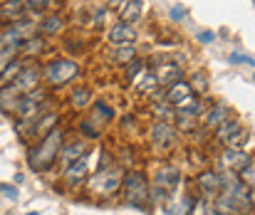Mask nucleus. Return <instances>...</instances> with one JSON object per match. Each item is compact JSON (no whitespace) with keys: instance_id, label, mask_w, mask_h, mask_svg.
Listing matches in <instances>:
<instances>
[{"instance_id":"obj_33","label":"nucleus","mask_w":255,"mask_h":215,"mask_svg":"<svg viewBox=\"0 0 255 215\" xmlns=\"http://www.w3.org/2000/svg\"><path fill=\"white\" fill-rule=\"evenodd\" d=\"M188 84H191V89H196V94H203V92L208 89V82H206L203 74H193V79H191Z\"/></svg>"},{"instance_id":"obj_16","label":"nucleus","mask_w":255,"mask_h":215,"mask_svg":"<svg viewBox=\"0 0 255 215\" xmlns=\"http://www.w3.org/2000/svg\"><path fill=\"white\" fill-rule=\"evenodd\" d=\"M87 173H89V158L82 156V158H77V161H72V163H67V166H65L62 178H65V183L77 186V183H82V181L89 178Z\"/></svg>"},{"instance_id":"obj_34","label":"nucleus","mask_w":255,"mask_h":215,"mask_svg":"<svg viewBox=\"0 0 255 215\" xmlns=\"http://www.w3.org/2000/svg\"><path fill=\"white\" fill-rule=\"evenodd\" d=\"M231 62H233V65H248V67H255V60L248 57V55H243V52H233V55H231Z\"/></svg>"},{"instance_id":"obj_19","label":"nucleus","mask_w":255,"mask_h":215,"mask_svg":"<svg viewBox=\"0 0 255 215\" xmlns=\"http://www.w3.org/2000/svg\"><path fill=\"white\" fill-rule=\"evenodd\" d=\"M107 57L114 62V65H129V62H134L136 60V45L131 42V45H114L109 52H107Z\"/></svg>"},{"instance_id":"obj_40","label":"nucleus","mask_w":255,"mask_h":215,"mask_svg":"<svg viewBox=\"0 0 255 215\" xmlns=\"http://www.w3.org/2000/svg\"><path fill=\"white\" fill-rule=\"evenodd\" d=\"M251 206L255 208V188H251Z\"/></svg>"},{"instance_id":"obj_10","label":"nucleus","mask_w":255,"mask_h":215,"mask_svg":"<svg viewBox=\"0 0 255 215\" xmlns=\"http://www.w3.org/2000/svg\"><path fill=\"white\" fill-rule=\"evenodd\" d=\"M22 20H27L25 0H2L0 2V22L2 25H17Z\"/></svg>"},{"instance_id":"obj_4","label":"nucleus","mask_w":255,"mask_h":215,"mask_svg":"<svg viewBox=\"0 0 255 215\" xmlns=\"http://www.w3.org/2000/svg\"><path fill=\"white\" fill-rule=\"evenodd\" d=\"M181 183V171L171 163H164L154 171V186H151V201L154 203H164L171 193H176Z\"/></svg>"},{"instance_id":"obj_3","label":"nucleus","mask_w":255,"mask_h":215,"mask_svg":"<svg viewBox=\"0 0 255 215\" xmlns=\"http://www.w3.org/2000/svg\"><path fill=\"white\" fill-rule=\"evenodd\" d=\"M122 196L124 203L131 208H144L151 201V186L146 181V176L141 171H131L124 176V186H122Z\"/></svg>"},{"instance_id":"obj_12","label":"nucleus","mask_w":255,"mask_h":215,"mask_svg":"<svg viewBox=\"0 0 255 215\" xmlns=\"http://www.w3.org/2000/svg\"><path fill=\"white\" fill-rule=\"evenodd\" d=\"M40 79H42V67H37V65H25V67L20 70V74H17L10 84H15L22 94H27V92L37 89Z\"/></svg>"},{"instance_id":"obj_20","label":"nucleus","mask_w":255,"mask_h":215,"mask_svg":"<svg viewBox=\"0 0 255 215\" xmlns=\"http://www.w3.org/2000/svg\"><path fill=\"white\" fill-rule=\"evenodd\" d=\"M228 119H231V111H228L226 104H216L213 109H208V111L203 114V121H206L208 129H218V126L226 124Z\"/></svg>"},{"instance_id":"obj_11","label":"nucleus","mask_w":255,"mask_h":215,"mask_svg":"<svg viewBox=\"0 0 255 215\" xmlns=\"http://www.w3.org/2000/svg\"><path fill=\"white\" fill-rule=\"evenodd\" d=\"M193 99V89H191V84L186 82V79H181V82H176V84H171L164 89V102L169 104V107H186L188 102Z\"/></svg>"},{"instance_id":"obj_8","label":"nucleus","mask_w":255,"mask_h":215,"mask_svg":"<svg viewBox=\"0 0 255 215\" xmlns=\"http://www.w3.org/2000/svg\"><path fill=\"white\" fill-rule=\"evenodd\" d=\"M216 139L223 143L226 148H241V143L246 141V131H243L241 121L228 119L226 124H221V126L216 129Z\"/></svg>"},{"instance_id":"obj_42","label":"nucleus","mask_w":255,"mask_h":215,"mask_svg":"<svg viewBox=\"0 0 255 215\" xmlns=\"http://www.w3.org/2000/svg\"><path fill=\"white\" fill-rule=\"evenodd\" d=\"M253 5H255V0H253Z\"/></svg>"},{"instance_id":"obj_28","label":"nucleus","mask_w":255,"mask_h":215,"mask_svg":"<svg viewBox=\"0 0 255 215\" xmlns=\"http://www.w3.org/2000/svg\"><path fill=\"white\" fill-rule=\"evenodd\" d=\"M20 55V47H7V50H0V77H2V72L7 70L12 62H17L15 57Z\"/></svg>"},{"instance_id":"obj_23","label":"nucleus","mask_w":255,"mask_h":215,"mask_svg":"<svg viewBox=\"0 0 255 215\" xmlns=\"http://www.w3.org/2000/svg\"><path fill=\"white\" fill-rule=\"evenodd\" d=\"M89 102H92V89H89V87H77V89H72V94H70V107H72V109L82 111Z\"/></svg>"},{"instance_id":"obj_36","label":"nucleus","mask_w":255,"mask_h":215,"mask_svg":"<svg viewBox=\"0 0 255 215\" xmlns=\"http://www.w3.org/2000/svg\"><path fill=\"white\" fill-rule=\"evenodd\" d=\"M0 193L5 196V198H10V201H17V186H10V183H0Z\"/></svg>"},{"instance_id":"obj_7","label":"nucleus","mask_w":255,"mask_h":215,"mask_svg":"<svg viewBox=\"0 0 255 215\" xmlns=\"http://www.w3.org/2000/svg\"><path fill=\"white\" fill-rule=\"evenodd\" d=\"M151 143H154L156 151L169 153L171 148L178 143V129H173L169 121H159V124H154V129H151Z\"/></svg>"},{"instance_id":"obj_25","label":"nucleus","mask_w":255,"mask_h":215,"mask_svg":"<svg viewBox=\"0 0 255 215\" xmlns=\"http://www.w3.org/2000/svg\"><path fill=\"white\" fill-rule=\"evenodd\" d=\"M191 215H218V211H216V203L213 201H208V198H198L193 206H191Z\"/></svg>"},{"instance_id":"obj_31","label":"nucleus","mask_w":255,"mask_h":215,"mask_svg":"<svg viewBox=\"0 0 255 215\" xmlns=\"http://www.w3.org/2000/svg\"><path fill=\"white\" fill-rule=\"evenodd\" d=\"M80 131L85 134L87 139H97V136H99V126H97L92 119H82V121H80Z\"/></svg>"},{"instance_id":"obj_27","label":"nucleus","mask_w":255,"mask_h":215,"mask_svg":"<svg viewBox=\"0 0 255 215\" xmlns=\"http://www.w3.org/2000/svg\"><path fill=\"white\" fill-rule=\"evenodd\" d=\"M97 116H99L102 124H107V121L114 119V109H112L109 104H104V102H97L94 109H92V116H89V119H97Z\"/></svg>"},{"instance_id":"obj_35","label":"nucleus","mask_w":255,"mask_h":215,"mask_svg":"<svg viewBox=\"0 0 255 215\" xmlns=\"http://www.w3.org/2000/svg\"><path fill=\"white\" fill-rule=\"evenodd\" d=\"M196 40H198L201 45H211V42H216V32H211V30H198V32H196Z\"/></svg>"},{"instance_id":"obj_21","label":"nucleus","mask_w":255,"mask_h":215,"mask_svg":"<svg viewBox=\"0 0 255 215\" xmlns=\"http://www.w3.org/2000/svg\"><path fill=\"white\" fill-rule=\"evenodd\" d=\"M144 12V0H127V5L119 10V22H127V25H134Z\"/></svg>"},{"instance_id":"obj_30","label":"nucleus","mask_w":255,"mask_h":215,"mask_svg":"<svg viewBox=\"0 0 255 215\" xmlns=\"http://www.w3.org/2000/svg\"><path fill=\"white\" fill-rule=\"evenodd\" d=\"M238 178H241L248 188H255V161H251V163H248V166L238 173Z\"/></svg>"},{"instance_id":"obj_2","label":"nucleus","mask_w":255,"mask_h":215,"mask_svg":"<svg viewBox=\"0 0 255 215\" xmlns=\"http://www.w3.org/2000/svg\"><path fill=\"white\" fill-rule=\"evenodd\" d=\"M124 168L122 166H104V168H99L97 173H92L89 178H87V191H89V196L92 198H112V196H117L119 191H122V186H124Z\"/></svg>"},{"instance_id":"obj_24","label":"nucleus","mask_w":255,"mask_h":215,"mask_svg":"<svg viewBox=\"0 0 255 215\" xmlns=\"http://www.w3.org/2000/svg\"><path fill=\"white\" fill-rule=\"evenodd\" d=\"M45 50V42H42V37H30V40H25L22 45H20V55L22 57H35V55H40Z\"/></svg>"},{"instance_id":"obj_22","label":"nucleus","mask_w":255,"mask_h":215,"mask_svg":"<svg viewBox=\"0 0 255 215\" xmlns=\"http://www.w3.org/2000/svg\"><path fill=\"white\" fill-rule=\"evenodd\" d=\"M82 156H87V146L82 141H70L62 146V151H60V161L67 166V163H72V161H77V158H82Z\"/></svg>"},{"instance_id":"obj_6","label":"nucleus","mask_w":255,"mask_h":215,"mask_svg":"<svg viewBox=\"0 0 255 215\" xmlns=\"http://www.w3.org/2000/svg\"><path fill=\"white\" fill-rule=\"evenodd\" d=\"M221 176H223V186H221V196L218 198H226L228 203H233L241 211L248 208L251 206V191H248V186L236 173H231V171H223Z\"/></svg>"},{"instance_id":"obj_41","label":"nucleus","mask_w":255,"mask_h":215,"mask_svg":"<svg viewBox=\"0 0 255 215\" xmlns=\"http://www.w3.org/2000/svg\"><path fill=\"white\" fill-rule=\"evenodd\" d=\"M27 215H37V213H27Z\"/></svg>"},{"instance_id":"obj_15","label":"nucleus","mask_w":255,"mask_h":215,"mask_svg":"<svg viewBox=\"0 0 255 215\" xmlns=\"http://www.w3.org/2000/svg\"><path fill=\"white\" fill-rule=\"evenodd\" d=\"M198 116H203V107H201L198 99H191L186 107H178V109H176V121H178V126L186 129V131L193 129V124H196Z\"/></svg>"},{"instance_id":"obj_13","label":"nucleus","mask_w":255,"mask_h":215,"mask_svg":"<svg viewBox=\"0 0 255 215\" xmlns=\"http://www.w3.org/2000/svg\"><path fill=\"white\" fill-rule=\"evenodd\" d=\"M196 186H198V191L203 193V198L213 201V198H218V196H221L223 176H221V173H216V171H203V173L198 176Z\"/></svg>"},{"instance_id":"obj_18","label":"nucleus","mask_w":255,"mask_h":215,"mask_svg":"<svg viewBox=\"0 0 255 215\" xmlns=\"http://www.w3.org/2000/svg\"><path fill=\"white\" fill-rule=\"evenodd\" d=\"M136 37H139L136 27L134 25H127V22H117L109 30V35H107V40H109L112 47L114 45H131V42H136Z\"/></svg>"},{"instance_id":"obj_1","label":"nucleus","mask_w":255,"mask_h":215,"mask_svg":"<svg viewBox=\"0 0 255 215\" xmlns=\"http://www.w3.org/2000/svg\"><path fill=\"white\" fill-rule=\"evenodd\" d=\"M62 146H65V134H62L60 126L52 129L50 134H45L40 141L30 148V153H27V166H30V171H35V173L50 171V168L55 166V161L60 158Z\"/></svg>"},{"instance_id":"obj_5","label":"nucleus","mask_w":255,"mask_h":215,"mask_svg":"<svg viewBox=\"0 0 255 215\" xmlns=\"http://www.w3.org/2000/svg\"><path fill=\"white\" fill-rule=\"evenodd\" d=\"M77 77H80V65L72 60H52L42 67V79L52 89H60V87L75 82Z\"/></svg>"},{"instance_id":"obj_17","label":"nucleus","mask_w":255,"mask_h":215,"mask_svg":"<svg viewBox=\"0 0 255 215\" xmlns=\"http://www.w3.org/2000/svg\"><path fill=\"white\" fill-rule=\"evenodd\" d=\"M154 77H156V82H159V87L161 89H166L171 84H176V82H181V77H183V70L176 65V62H161L159 67H154L151 72Z\"/></svg>"},{"instance_id":"obj_14","label":"nucleus","mask_w":255,"mask_h":215,"mask_svg":"<svg viewBox=\"0 0 255 215\" xmlns=\"http://www.w3.org/2000/svg\"><path fill=\"white\" fill-rule=\"evenodd\" d=\"M248 163H251V156L243 148H226L223 156H221L223 171H231V173H241Z\"/></svg>"},{"instance_id":"obj_39","label":"nucleus","mask_w":255,"mask_h":215,"mask_svg":"<svg viewBox=\"0 0 255 215\" xmlns=\"http://www.w3.org/2000/svg\"><path fill=\"white\" fill-rule=\"evenodd\" d=\"M25 5H27V10L35 7V2H25ZM42 7H45V0H37V12H40V15H42Z\"/></svg>"},{"instance_id":"obj_29","label":"nucleus","mask_w":255,"mask_h":215,"mask_svg":"<svg viewBox=\"0 0 255 215\" xmlns=\"http://www.w3.org/2000/svg\"><path fill=\"white\" fill-rule=\"evenodd\" d=\"M216 211H218V215H243L241 208H236V206L228 203L226 198H216Z\"/></svg>"},{"instance_id":"obj_38","label":"nucleus","mask_w":255,"mask_h":215,"mask_svg":"<svg viewBox=\"0 0 255 215\" xmlns=\"http://www.w3.org/2000/svg\"><path fill=\"white\" fill-rule=\"evenodd\" d=\"M127 5V0H109V10H122Z\"/></svg>"},{"instance_id":"obj_9","label":"nucleus","mask_w":255,"mask_h":215,"mask_svg":"<svg viewBox=\"0 0 255 215\" xmlns=\"http://www.w3.org/2000/svg\"><path fill=\"white\" fill-rule=\"evenodd\" d=\"M22 92L15 84H2L0 87V111L7 116H17L20 114V104H22Z\"/></svg>"},{"instance_id":"obj_37","label":"nucleus","mask_w":255,"mask_h":215,"mask_svg":"<svg viewBox=\"0 0 255 215\" xmlns=\"http://www.w3.org/2000/svg\"><path fill=\"white\" fill-rule=\"evenodd\" d=\"M169 15H171L173 22H181V20L186 17V7H183V5H173V7L169 10Z\"/></svg>"},{"instance_id":"obj_26","label":"nucleus","mask_w":255,"mask_h":215,"mask_svg":"<svg viewBox=\"0 0 255 215\" xmlns=\"http://www.w3.org/2000/svg\"><path fill=\"white\" fill-rule=\"evenodd\" d=\"M62 27H65V22H62V17H60V15L42 17V25H40V30H42L45 35H55V32H60Z\"/></svg>"},{"instance_id":"obj_32","label":"nucleus","mask_w":255,"mask_h":215,"mask_svg":"<svg viewBox=\"0 0 255 215\" xmlns=\"http://www.w3.org/2000/svg\"><path fill=\"white\" fill-rule=\"evenodd\" d=\"M144 72V62L141 60H134V62H129L127 65V79L129 82H134V79H139V74Z\"/></svg>"}]
</instances>
